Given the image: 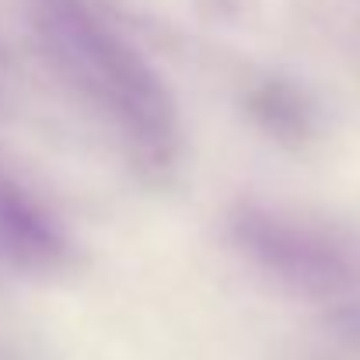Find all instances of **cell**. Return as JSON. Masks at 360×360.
Wrapping results in <instances>:
<instances>
[{
    "label": "cell",
    "mask_w": 360,
    "mask_h": 360,
    "mask_svg": "<svg viewBox=\"0 0 360 360\" xmlns=\"http://www.w3.org/2000/svg\"><path fill=\"white\" fill-rule=\"evenodd\" d=\"M39 25L60 67L150 161L175 150V109L143 56L84 0H39Z\"/></svg>",
    "instance_id": "cell-1"
},
{
    "label": "cell",
    "mask_w": 360,
    "mask_h": 360,
    "mask_svg": "<svg viewBox=\"0 0 360 360\" xmlns=\"http://www.w3.org/2000/svg\"><path fill=\"white\" fill-rule=\"evenodd\" d=\"M241 238L248 241V248H255L266 262H273L280 273L304 280V283H319V280H333L336 276V255H329L319 241L297 235L294 228H280L269 217H255L241 224Z\"/></svg>",
    "instance_id": "cell-2"
}]
</instances>
